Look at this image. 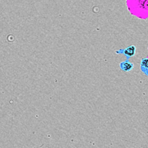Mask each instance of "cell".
<instances>
[{"label": "cell", "instance_id": "cell-1", "mask_svg": "<svg viewBox=\"0 0 148 148\" xmlns=\"http://www.w3.org/2000/svg\"><path fill=\"white\" fill-rule=\"evenodd\" d=\"M134 65L133 63L130 62L128 60H125L124 61L121 62L120 63V69L124 72H130L134 68Z\"/></svg>", "mask_w": 148, "mask_h": 148}, {"label": "cell", "instance_id": "cell-3", "mask_svg": "<svg viewBox=\"0 0 148 148\" xmlns=\"http://www.w3.org/2000/svg\"><path fill=\"white\" fill-rule=\"evenodd\" d=\"M141 71L148 76V58H143L140 61Z\"/></svg>", "mask_w": 148, "mask_h": 148}, {"label": "cell", "instance_id": "cell-2", "mask_svg": "<svg viewBox=\"0 0 148 148\" xmlns=\"http://www.w3.org/2000/svg\"><path fill=\"white\" fill-rule=\"evenodd\" d=\"M135 51H136L135 46L134 45H132V46H130L127 47L126 49L123 50V51L120 53L124 54L127 57V58H128L132 57L135 55Z\"/></svg>", "mask_w": 148, "mask_h": 148}]
</instances>
